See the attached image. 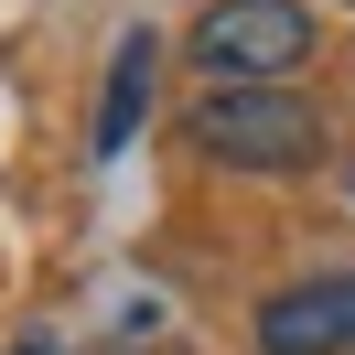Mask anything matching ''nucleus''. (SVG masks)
I'll list each match as a JSON object with an SVG mask.
<instances>
[{"label": "nucleus", "instance_id": "20e7f679", "mask_svg": "<svg viewBox=\"0 0 355 355\" xmlns=\"http://www.w3.org/2000/svg\"><path fill=\"white\" fill-rule=\"evenodd\" d=\"M151 76H162V44L151 33H119V54H108V87H97V162H119L140 140V119H151Z\"/></svg>", "mask_w": 355, "mask_h": 355}, {"label": "nucleus", "instance_id": "f03ea898", "mask_svg": "<svg viewBox=\"0 0 355 355\" xmlns=\"http://www.w3.org/2000/svg\"><path fill=\"white\" fill-rule=\"evenodd\" d=\"M183 54L205 87H291V65H312V0H216Z\"/></svg>", "mask_w": 355, "mask_h": 355}, {"label": "nucleus", "instance_id": "f257e3e1", "mask_svg": "<svg viewBox=\"0 0 355 355\" xmlns=\"http://www.w3.org/2000/svg\"><path fill=\"white\" fill-rule=\"evenodd\" d=\"M183 140L216 173H302L323 162V108L302 87H205L183 108Z\"/></svg>", "mask_w": 355, "mask_h": 355}, {"label": "nucleus", "instance_id": "7ed1b4c3", "mask_svg": "<svg viewBox=\"0 0 355 355\" xmlns=\"http://www.w3.org/2000/svg\"><path fill=\"white\" fill-rule=\"evenodd\" d=\"M259 355H355V269L269 291L259 302Z\"/></svg>", "mask_w": 355, "mask_h": 355}, {"label": "nucleus", "instance_id": "39448f33", "mask_svg": "<svg viewBox=\"0 0 355 355\" xmlns=\"http://www.w3.org/2000/svg\"><path fill=\"white\" fill-rule=\"evenodd\" d=\"M22 355H54V345H22Z\"/></svg>", "mask_w": 355, "mask_h": 355}]
</instances>
